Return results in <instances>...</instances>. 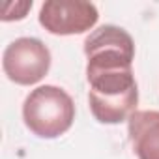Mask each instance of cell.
<instances>
[{"label":"cell","instance_id":"1","mask_svg":"<svg viewBox=\"0 0 159 159\" xmlns=\"http://www.w3.org/2000/svg\"><path fill=\"white\" fill-rule=\"evenodd\" d=\"M86 56L88 105L99 124L114 125L137 112L139 86L133 73L135 41L127 30L103 25L83 43Z\"/></svg>","mask_w":159,"mask_h":159},{"label":"cell","instance_id":"2","mask_svg":"<svg viewBox=\"0 0 159 159\" xmlns=\"http://www.w3.org/2000/svg\"><path fill=\"white\" fill-rule=\"evenodd\" d=\"M23 122L39 139H58L75 122V103L60 86H38L23 103Z\"/></svg>","mask_w":159,"mask_h":159},{"label":"cell","instance_id":"3","mask_svg":"<svg viewBox=\"0 0 159 159\" xmlns=\"http://www.w3.org/2000/svg\"><path fill=\"white\" fill-rule=\"evenodd\" d=\"M2 69L19 86L38 84L51 69V51L38 38H17L4 49Z\"/></svg>","mask_w":159,"mask_h":159},{"label":"cell","instance_id":"4","mask_svg":"<svg viewBox=\"0 0 159 159\" xmlns=\"http://www.w3.org/2000/svg\"><path fill=\"white\" fill-rule=\"evenodd\" d=\"M39 25L52 36H77L99 21L96 4L83 0H47L39 8Z\"/></svg>","mask_w":159,"mask_h":159},{"label":"cell","instance_id":"5","mask_svg":"<svg viewBox=\"0 0 159 159\" xmlns=\"http://www.w3.org/2000/svg\"><path fill=\"white\" fill-rule=\"evenodd\" d=\"M127 135L139 159H159V111H137L127 120Z\"/></svg>","mask_w":159,"mask_h":159},{"label":"cell","instance_id":"6","mask_svg":"<svg viewBox=\"0 0 159 159\" xmlns=\"http://www.w3.org/2000/svg\"><path fill=\"white\" fill-rule=\"evenodd\" d=\"M32 0H15V2H4L2 4V19L4 23H11V21H23L26 17V13L32 10Z\"/></svg>","mask_w":159,"mask_h":159}]
</instances>
